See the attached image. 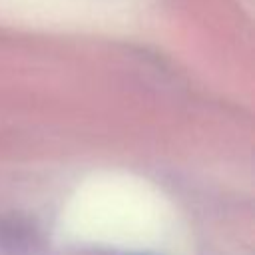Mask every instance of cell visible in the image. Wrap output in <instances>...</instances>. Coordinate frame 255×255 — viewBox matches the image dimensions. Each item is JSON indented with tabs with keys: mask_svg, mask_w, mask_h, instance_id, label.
<instances>
[{
	"mask_svg": "<svg viewBox=\"0 0 255 255\" xmlns=\"http://www.w3.org/2000/svg\"><path fill=\"white\" fill-rule=\"evenodd\" d=\"M36 231L30 221L10 215L0 219V249L10 255H24L36 243Z\"/></svg>",
	"mask_w": 255,
	"mask_h": 255,
	"instance_id": "6da1fadb",
	"label": "cell"
}]
</instances>
